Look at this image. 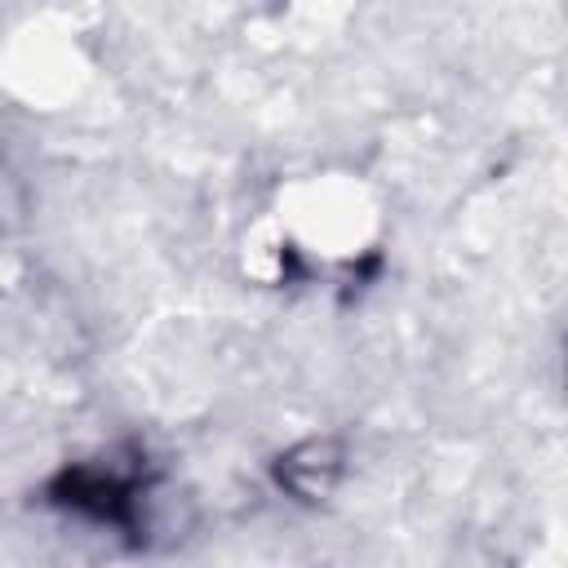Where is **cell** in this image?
<instances>
[{
	"label": "cell",
	"instance_id": "1",
	"mask_svg": "<svg viewBox=\"0 0 568 568\" xmlns=\"http://www.w3.org/2000/svg\"><path fill=\"white\" fill-rule=\"evenodd\" d=\"M62 501L102 519V524H129V506H133V479L115 475V470H98V466H80L62 475Z\"/></svg>",
	"mask_w": 568,
	"mask_h": 568
}]
</instances>
